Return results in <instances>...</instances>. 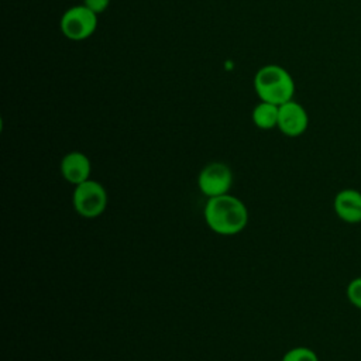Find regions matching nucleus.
Masks as SVG:
<instances>
[{
	"label": "nucleus",
	"mask_w": 361,
	"mask_h": 361,
	"mask_svg": "<svg viewBox=\"0 0 361 361\" xmlns=\"http://www.w3.org/2000/svg\"><path fill=\"white\" fill-rule=\"evenodd\" d=\"M203 217L207 227L220 235H235L248 224V209L241 199L230 193L209 197Z\"/></svg>",
	"instance_id": "1"
},
{
	"label": "nucleus",
	"mask_w": 361,
	"mask_h": 361,
	"mask_svg": "<svg viewBox=\"0 0 361 361\" xmlns=\"http://www.w3.org/2000/svg\"><path fill=\"white\" fill-rule=\"evenodd\" d=\"M254 89L262 102L281 106L293 99L295 82L279 65H265L254 76Z\"/></svg>",
	"instance_id": "2"
},
{
	"label": "nucleus",
	"mask_w": 361,
	"mask_h": 361,
	"mask_svg": "<svg viewBox=\"0 0 361 361\" xmlns=\"http://www.w3.org/2000/svg\"><path fill=\"white\" fill-rule=\"evenodd\" d=\"M107 202V190L100 182L87 179L79 185H75L72 193V206L79 216L85 219L99 217L104 213Z\"/></svg>",
	"instance_id": "3"
},
{
	"label": "nucleus",
	"mask_w": 361,
	"mask_h": 361,
	"mask_svg": "<svg viewBox=\"0 0 361 361\" xmlns=\"http://www.w3.org/2000/svg\"><path fill=\"white\" fill-rule=\"evenodd\" d=\"M97 28V14L85 4L68 8L61 17V31L72 41L89 38Z\"/></svg>",
	"instance_id": "4"
},
{
	"label": "nucleus",
	"mask_w": 361,
	"mask_h": 361,
	"mask_svg": "<svg viewBox=\"0 0 361 361\" xmlns=\"http://www.w3.org/2000/svg\"><path fill=\"white\" fill-rule=\"evenodd\" d=\"M231 185L233 172L224 162H209L197 176V188L207 199L228 193Z\"/></svg>",
	"instance_id": "5"
},
{
	"label": "nucleus",
	"mask_w": 361,
	"mask_h": 361,
	"mask_svg": "<svg viewBox=\"0 0 361 361\" xmlns=\"http://www.w3.org/2000/svg\"><path fill=\"white\" fill-rule=\"evenodd\" d=\"M309 126V116L305 107L293 99L279 106L278 128L286 137L302 135Z\"/></svg>",
	"instance_id": "6"
},
{
	"label": "nucleus",
	"mask_w": 361,
	"mask_h": 361,
	"mask_svg": "<svg viewBox=\"0 0 361 361\" xmlns=\"http://www.w3.org/2000/svg\"><path fill=\"white\" fill-rule=\"evenodd\" d=\"M333 209L341 221L348 224L361 223V192L353 188L340 190L333 199Z\"/></svg>",
	"instance_id": "7"
},
{
	"label": "nucleus",
	"mask_w": 361,
	"mask_h": 361,
	"mask_svg": "<svg viewBox=\"0 0 361 361\" xmlns=\"http://www.w3.org/2000/svg\"><path fill=\"white\" fill-rule=\"evenodd\" d=\"M59 169L62 178L66 182L72 185H79L90 179L92 164L86 154L80 151H71L61 159Z\"/></svg>",
	"instance_id": "8"
},
{
	"label": "nucleus",
	"mask_w": 361,
	"mask_h": 361,
	"mask_svg": "<svg viewBox=\"0 0 361 361\" xmlns=\"http://www.w3.org/2000/svg\"><path fill=\"white\" fill-rule=\"evenodd\" d=\"M278 116L279 106L261 100L252 110V123L259 130H271L278 127Z\"/></svg>",
	"instance_id": "9"
},
{
	"label": "nucleus",
	"mask_w": 361,
	"mask_h": 361,
	"mask_svg": "<svg viewBox=\"0 0 361 361\" xmlns=\"http://www.w3.org/2000/svg\"><path fill=\"white\" fill-rule=\"evenodd\" d=\"M281 361H319V357L312 348L300 345L288 350Z\"/></svg>",
	"instance_id": "10"
},
{
	"label": "nucleus",
	"mask_w": 361,
	"mask_h": 361,
	"mask_svg": "<svg viewBox=\"0 0 361 361\" xmlns=\"http://www.w3.org/2000/svg\"><path fill=\"white\" fill-rule=\"evenodd\" d=\"M345 295L353 306L361 309V276H355L348 282L345 288Z\"/></svg>",
	"instance_id": "11"
},
{
	"label": "nucleus",
	"mask_w": 361,
	"mask_h": 361,
	"mask_svg": "<svg viewBox=\"0 0 361 361\" xmlns=\"http://www.w3.org/2000/svg\"><path fill=\"white\" fill-rule=\"evenodd\" d=\"M83 4L99 16L109 7L110 0H83Z\"/></svg>",
	"instance_id": "12"
}]
</instances>
